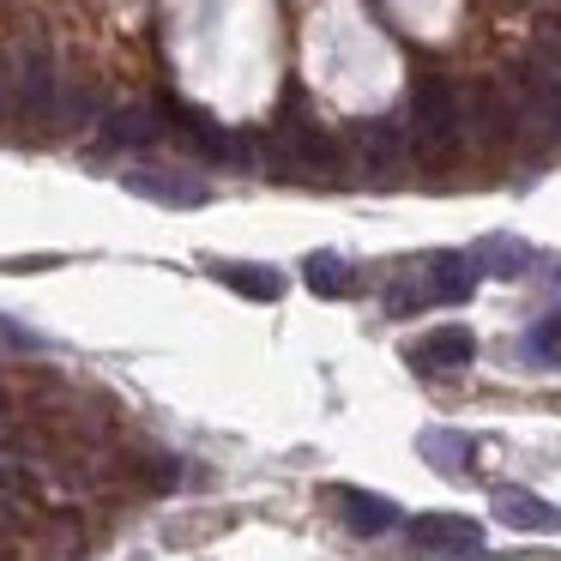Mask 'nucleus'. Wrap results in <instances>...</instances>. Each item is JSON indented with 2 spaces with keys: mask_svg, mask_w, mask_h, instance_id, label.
I'll list each match as a JSON object with an SVG mask.
<instances>
[{
  "mask_svg": "<svg viewBox=\"0 0 561 561\" xmlns=\"http://www.w3.org/2000/svg\"><path fill=\"white\" fill-rule=\"evenodd\" d=\"M411 146H423V151H453L459 146V134H465V115H459V91H453V79H440V73H423V79H411Z\"/></svg>",
  "mask_w": 561,
  "mask_h": 561,
  "instance_id": "nucleus-1",
  "label": "nucleus"
},
{
  "mask_svg": "<svg viewBox=\"0 0 561 561\" xmlns=\"http://www.w3.org/2000/svg\"><path fill=\"white\" fill-rule=\"evenodd\" d=\"M7 85H13V110H25V122H55V110H61V79H55L49 43L19 37L13 61H7Z\"/></svg>",
  "mask_w": 561,
  "mask_h": 561,
  "instance_id": "nucleus-2",
  "label": "nucleus"
},
{
  "mask_svg": "<svg viewBox=\"0 0 561 561\" xmlns=\"http://www.w3.org/2000/svg\"><path fill=\"white\" fill-rule=\"evenodd\" d=\"M513 103H519L525 122H537L543 134L561 139V67L543 55H525L513 61Z\"/></svg>",
  "mask_w": 561,
  "mask_h": 561,
  "instance_id": "nucleus-3",
  "label": "nucleus"
},
{
  "mask_svg": "<svg viewBox=\"0 0 561 561\" xmlns=\"http://www.w3.org/2000/svg\"><path fill=\"white\" fill-rule=\"evenodd\" d=\"M411 549L423 561L483 556V525L465 519V513H416V519H411Z\"/></svg>",
  "mask_w": 561,
  "mask_h": 561,
  "instance_id": "nucleus-4",
  "label": "nucleus"
},
{
  "mask_svg": "<svg viewBox=\"0 0 561 561\" xmlns=\"http://www.w3.org/2000/svg\"><path fill=\"white\" fill-rule=\"evenodd\" d=\"M122 187L139 194V199H151V206H170V211H199L211 199V187L199 182V175L158 170V163H134V170H122Z\"/></svg>",
  "mask_w": 561,
  "mask_h": 561,
  "instance_id": "nucleus-5",
  "label": "nucleus"
},
{
  "mask_svg": "<svg viewBox=\"0 0 561 561\" xmlns=\"http://www.w3.org/2000/svg\"><path fill=\"white\" fill-rule=\"evenodd\" d=\"M163 122L175 127V134L187 139V146L199 151V158H211V163H248V146L236 134H224L218 122H211L206 110H194V103H182V98H163Z\"/></svg>",
  "mask_w": 561,
  "mask_h": 561,
  "instance_id": "nucleus-6",
  "label": "nucleus"
},
{
  "mask_svg": "<svg viewBox=\"0 0 561 561\" xmlns=\"http://www.w3.org/2000/svg\"><path fill=\"white\" fill-rule=\"evenodd\" d=\"M459 115L477 127V139H483V146H507V139L519 134V122H525L519 103H513V91H501L495 79H477L471 98L459 103Z\"/></svg>",
  "mask_w": 561,
  "mask_h": 561,
  "instance_id": "nucleus-7",
  "label": "nucleus"
},
{
  "mask_svg": "<svg viewBox=\"0 0 561 561\" xmlns=\"http://www.w3.org/2000/svg\"><path fill=\"white\" fill-rule=\"evenodd\" d=\"M327 507L339 513L344 531H356V537H387L392 525H399V501L368 495V489H356V483H332L327 489Z\"/></svg>",
  "mask_w": 561,
  "mask_h": 561,
  "instance_id": "nucleus-8",
  "label": "nucleus"
},
{
  "mask_svg": "<svg viewBox=\"0 0 561 561\" xmlns=\"http://www.w3.org/2000/svg\"><path fill=\"white\" fill-rule=\"evenodd\" d=\"M356 151H363L368 175H392L411 158V134L399 122H387V115H375V122H356Z\"/></svg>",
  "mask_w": 561,
  "mask_h": 561,
  "instance_id": "nucleus-9",
  "label": "nucleus"
},
{
  "mask_svg": "<svg viewBox=\"0 0 561 561\" xmlns=\"http://www.w3.org/2000/svg\"><path fill=\"white\" fill-rule=\"evenodd\" d=\"M489 513H495L501 525H513V531H543V537L561 531V507L543 495H531V489H495V495H489Z\"/></svg>",
  "mask_w": 561,
  "mask_h": 561,
  "instance_id": "nucleus-10",
  "label": "nucleus"
},
{
  "mask_svg": "<svg viewBox=\"0 0 561 561\" xmlns=\"http://www.w3.org/2000/svg\"><path fill=\"white\" fill-rule=\"evenodd\" d=\"M98 127H103V146L110 151H146L163 139V115L146 110V103H122V110H110Z\"/></svg>",
  "mask_w": 561,
  "mask_h": 561,
  "instance_id": "nucleus-11",
  "label": "nucleus"
},
{
  "mask_svg": "<svg viewBox=\"0 0 561 561\" xmlns=\"http://www.w3.org/2000/svg\"><path fill=\"white\" fill-rule=\"evenodd\" d=\"M471 356H477L471 327H435V332H423V339H416L411 363L428 368V375H440V368H471Z\"/></svg>",
  "mask_w": 561,
  "mask_h": 561,
  "instance_id": "nucleus-12",
  "label": "nucleus"
},
{
  "mask_svg": "<svg viewBox=\"0 0 561 561\" xmlns=\"http://www.w3.org/2000/svg\"><path fill=\"white\" fill-rule=\"evenodd\" d=\"M416 453H423V459L435 465V471L459 477V471H471L477 440H471V435H459V428H423V435H416Z\"/></svg>",
  "mask_w": 561,
  "mask_h": 561,
  "instance_id": "nucleus-13",
  "label": "nucleus"
},
{
  "mask_svg": "<svg viewBox=\"0 0 561 561\" xmlns=\"http://www.w3.org/2000/svg\"><path fill=\"white\" fill-rule=\"evenodd\" d=\"M211 278L230 284L236 296H248V302H278V296H284L278 272H272V266H248V260H218V266H211Z\"/></svg>",
  "mask_w": 561,
  "mask_h": 561,
  "instance_id": "nucleus-14",
  "label": "nucleus"
},
{
  "mask_svg": "<svg viewBox=\"0 0 561 561\" xmlns=\"http://www.w3.org/2000/svg\"><path fill=\"white\" fill-rule=\"evenodd\" d=\"M471 260H477V272H495V278H525L537 266L531 248L513 242V236H489L483 248H471Z\"/></svg>",
  "mask_w": 561,
  "mask_h": 561,
  "instance_id": "nucleus-15",
  "label": "nucleus"
},
{
  "mask_svg": "<svg viewBox=\"0 0 561 561\" xmlns=\"http://www.w3.org/2000/svg\"><path fill=\"white\" fill-rule=\"evenodd\" d=\"M302 278L314 296H351V266H344L339 254H308Z\"/></svg>",
  "mask_w": 561,
  "mask_h": 561,
  "instance_id": "nucleus-16",
  "label": "nucleus"
},
{
  "mask_svg": "<svg viewBox=\"0 0 561 561\" xmlns=\"http://www.w3.org/2000/svg\"><path fill=\"white\" fill-rule=\"evenodd\" d=\"M537 55L561 67V13H543V19H537Z\"/></svg>",
  "mask_w": 561,
  "mask_h": 561,
  "instance_id": "nucleus-17",
  "label": "nucleus"
},
{
  "mask_svg": "<svg viewBox=\"0 0 561 561\" xmlns=\"http://www.w3.org/2000/svg\"><path fill=\"white\" fill-rule=\"evenodd\" d=\"M556 344H561V308H556V314H549L543 327L531 332V351H556Z\"/></svg>",
  "mask_w": 561,
  "mask_h": 561,
  "instance_id": "nucleus-18",
  "label": "nucleus"
},
{
  "mask_svg": "<svg viewBox=\"0 0 561 561\" xmlns=\"http://www.w3.org/2000/svg\"><path fill=\"white\" fill-rule=\"evenodd\" d=\"M13 115V85H7V73H0V122Z\"/></svg>",
  "mask_w": 561,
  "mask_h": 561,
  "instance_id": "nucleus-19",
  "label": "nucleus"
},
{
  "mask_svg": "<svg viewBox=\"0 0 561 561\" xmlns=\"http://www.w3.org/2000/svg\"><path fill=\"white\" fill-rule=\"evenodd\" d=\"M556 290H561V272H556Z\"/></svg>",
  "mask_w": 561,
  "mask_h": 561,
  "instance_id": "nucleus-20",
  "label": "nucleus"
}]
</instances>
